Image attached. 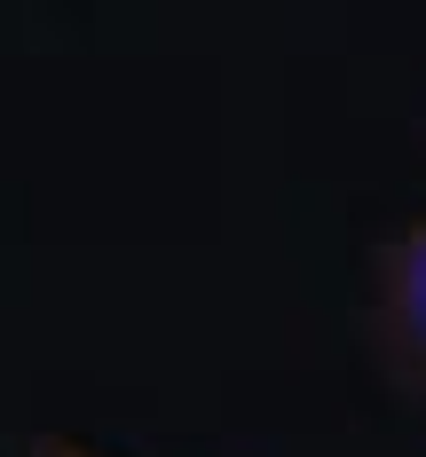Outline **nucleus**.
Instances as JSON below:
<instances>
[{
  "instance_id": "obj_1",
  "label": "nucleus",
  "mask_w": 426,
  "mask_h": 457,
  "mask_svg": "<svg viewBox=\"0 0 426 457\" xmlns=\"http://www.w3.org/2000/svg\"><path fill=\"white\" fill-rule=\"evenodd\" d=\"M372 339L379 363L411 395H426V221L395 228L372 269Z\"/></svg>"
},
{
  "instance_id": "obj_2",
  "label": "nucleus",
  "mask_w": 426,
  "mask_h": 457,
  "mask_svg": "<svg viewBox=\"0 0 426 457\" xmlns=\"http://www.w3.org/2000/svg\"><path fill=\"white\" fill-rule=\"evenodd\" d=\"M32 457H95V450H71V442H40Z\"/></svg>"
}]
</instances>
